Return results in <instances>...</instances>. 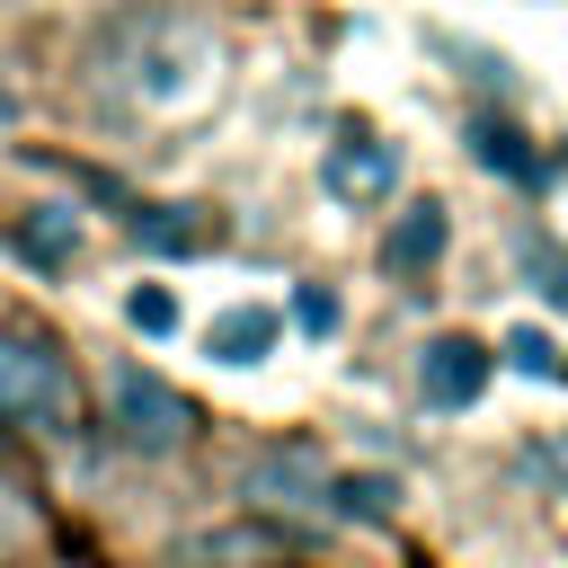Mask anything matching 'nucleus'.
Returning a JSON list of instances; mask_svg holds the SVG:
<instances>
[{"mask_svg": "<svg viewBox=\"0 0 568 568\" xmlns=\"http://www.w3.org/2000/svg\"><path fill=\"white\" fill-rule=\"evenodd\" d=\"M293 311H302V328H328V320H337V302H328V293H302Z\"/></svg>", "mask_w": 568, "mask_h": 568, "instance_id": "nucleus-11", "label": "nucleus"}, {"mask_svg": "<svg viewBox=\"0 0 568 568\" xmlns=\"http://www.w3.org/2000/svg\"><path fill=\"white\" fill-rule=\"evenodd\" d=\"M444 240H453L444 204H435V195H417V204L390 222V240H382V266H390V275H417V266H435V257H444Z\"/></svg>", "mask_w": 568, "mask_h": 568, "instance_id": "nucleus-6", "label": "nucleus"}, {"mask_svg": "<svg viewBox=\"0 0 568 568\" xmlns=\"http://www.w3.org/2000/svg\"><path fill=\"white\" fill-rule=\"evenodd\" d=\"M98 71H115V89H124L133 106L186 115V106H204V98L222 89L231 44H222L204 18H186V9H133V18H115Z\"/></svg>", "mask_w": 568, "mask_h": 568, "instance_id": "nucleus-1", "label": "nucleus"}, {"mask_svg": "<svg viewBox=\"0 0 568 568\" xmlns=\"http://www.w3.org/2000/svg\"><path fill=\"white\" fill-rule=\"evenodd\" d=\"M124 320H133V328H151V337H160V328H169V320H178V302H169V293H160V284H133V293H124Z\"/></svg>", "mask_w": 568, "mask_h": 568, "instance_id": "nucleus-9", "label": "nucleus"}, {"mask_svg": "<svg viewBox=\"0 0 568 568\" xmlns=\"http://www.w3.org/2000/svg\"><path fill=\"white\" fill-rule=\"evenodd\" d=\"M275 337H284V311H266V302H231V311L204 320L213 364H257V355H275Z\"/></svg>", "mask_w": 568, "mask_h": 568, "instance_id": "nucleus-5", "label": "nucleus"}, {"mask_svg": "<svg viewBox=\"0 0 568 568\" xmlns=\"http://www.w3.org/2000/svg\"><path fill=\"white\" fill-rule=\"evenodd\" d=\"M399 178V160H390V142H373V133H346L337 151H328V195H382Z\"/></svg>", "mask_w": 568, "mask_h": 568, "instance_id": "nucleus-7", "label": "nucleus"}, {"mask_svg": "<svg viewBox=\"0 0 568 568\" xmlns=\"http://www.w3.org/2000/svg\"><path fill=\"white\" fill-rule=\"evenodd\" d=\"M470 151H479L488 169H506V178H532V151H524V133H515L506 115H470Z\"/></svg>", "mask_w": 568, "mask_h": 568, "instance_id": "nucleus-8", "label": "nucleus"}, {"mask_svg": "<svg viewBox=\"0 0 568 568\" xmlns=\"http://www.w3.org/2000/svg\"><path fill=\"white\" fill-rule=\"evenodd\" d=\"M506 364H515V373H559V364H550V346H541L532 328H515V337H506Z\"/></svg>", "mask_w": 568, "mask_h": 568, "instance_id": "nucleus-10", "label": "nucleus"}, {"mask_svg": "<svg viewBox=\"0 0 568 568\" xmlns=\"http://www.w3.org/2000/svg\"><path fill=\"white\" fill-rule=\"evenodd\" d=\"M532 9H550V0H532Z\"/></svg>", "mask_w": 568, "mask_h": 568, "instance_id": "nucleus-13", "label": "nucleus"}, {"mask_svg": "<svg viewBox=\"0 0 568 568\" xmlns=\"http://www.w3.org/2000/svg\"><path fill=\"white\" fill-rule=\"evenodd\" d=\"M488 373H497V355H488L479 337H435V346L417 355V390H426V408H470V399L488 390Z\"/></svg>", "mask_w": 568, "mask_h": 568, "instance_id": "nucleus-4", "label": "nucleus"}, {"mask_svg": "<svg viewBox=\"0 0 568 568\" xmlns=\"http://www.w3.org/2000/svg\"><path fill=\"white\" fill-rule=\"evenodd\" d=\"M0 124H9V89H0Z\"/></svg>", "mask_w": 568, "mask_h": 568, "instance_id": "nucleus-12", "label": "nucleus"}, {"mask_svg": "<svg viewBox=\"0 0 568 568\" xmlns=\"http://www.w3.org/2000/svg\"><path fill=\"white\" fill-rule=\"evenodd\" d=\"M106 426H115V444H133V453H178L195 417H186V399H178L169 382L115 364V373H106Z\"/></svg>", "mask_w": 568, "mask_h": 568, "instance_id": "nucleus-3", "label": "nucleus"}, {"mask_svg": "<svg viewBox=\"0 0 568 568\" xmlns=\"http://www.w3.org/2000/svg\"><path fill=\"white\" fill-rule=\"evenodd\" d=\"M80 382L44 328H0V426H71Z\"/></svg>", "mask_w": 568, "mask_h": 568, "instance_id": "nucleus-2", "label": "nucleus"}]
</instances>
